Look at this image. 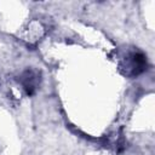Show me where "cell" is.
<instances>
[{"label": "cell", "instance_id": "obj_2", "mask_svg": "<svg viewBox=\"0 0 155 155\" xmlns=\"http://www.w3.org/2000/svg\"><path fill=\"white\" fill-rule=\"evenodd\" d=\"M18 81L22 85L23 90L25 91L27 96H33L38 91L40 81H41L40 71L34 70V69H27L21 74Z\"/></svg>", "mask_w": 155, "mask_h": 155}, {"label": "cell", "instance_id": "obj_1", "mask_svg": "<svg viewBox=\"0 0 155 155\" xmlns=\"http://www.w3.org/2000/svg\"><path fill=\"white\" fill-rule=\"evenodd\" d=\"M120 71L126 78H137L148 69L147 56L142 51H131L124 58H121L119 64Z\"/></svg>", "mask_w": 155, "mask_h": 155}]
</instances>
